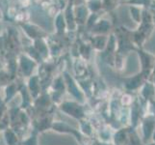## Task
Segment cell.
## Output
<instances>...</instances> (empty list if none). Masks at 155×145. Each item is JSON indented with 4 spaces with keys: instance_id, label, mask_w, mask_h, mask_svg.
Wrapping results in <instances>:
<instances>
[{
    "instance_id": "obj_1",
    "label": "cell",
    "mask_w": 155,
    "mask_h": 145,
    "mask_svg": "<svg viewBox=\"0 0 155 145\" xmlns=\"http://www.w3.org/2000/svg\"><path fill=\"white\" fill-rule=\"evenodd\" d=\"M61 111L75 119H82L84 117V109L81 105L74 102H63L59 106Z\"/></svg>"
},
{
    "instance_id": "obj_2",
    "label": "cell",
    "mask_w": 155,
    "mask_h": 145,
    "mask_svg": "<svg viewBox=\"0 0 155 145\" xmlns=\"http://www.w3.org/2000/svg\"><path fill=\"white\" fill-rule=\"evenodd\" d=\"M51 130H53L56 133H71L72 136H75V138L79 142H82V136H81V133H79V131L72 128L71 126H69L66 122H62V121L55 122L54 121L51 127Z\"/></svg>"
},
{
    "instance_id": "obj_3",
    "label": "cell",
    "mask_w": 155,
    "mask_h": 145,
    "mask_svg": "<svg viewBox=\"0 0 155 145\" xmlns=\"http://www.w3.org/2000/svg\"><path fill=\"white\" fill-rule=\"evenodd\" d=\"M19 85L20 84H17L15 82H10L9 84H7L6 86L4 87L3 100L6 105H8L11 101H13L15 97L17 96V94H18Z\"/></svg>"
},
{
    "instance_id": "obj_4",
    "label": "cell",
    "mask_w": 155,
    "mask_h": 145,
    "mask_svg": "<svg viewBox=\"0 0 155 145\" xmlns=\"http://www.w3.org/2000/svg\"><path fill=\"white\" fill-rule=\"evenodd\" d=\"M41 83L40 78L38 77H30L28 80L27 88L33 100L37 99L42 93L41 91Z\"/></svg>"
},
{
    "instance_id": "obj_5",
    "label": "cell",
    "mask_w": 155,
    "mask_h": 145,
    "mask_svg": "<svg viewBox=\"0 0 155 145\" xmlns=\"http://www.w3.org/2000/svg\"><path fill=\"white\" fill-rule=\"evenodd\" d=\"M4 140L6 142V145H20L21 137L18 135V133L14 131L12 128L9 127L6 130L3 131Z\"/></svg>"
},
{
    "instance_id": "obj_6",
    "label": "cell",
    "mask_w": 155,
    "mask_h": 145,
    "mask_svg": "<svg viewBox=\"0 0 155 145\" xmlns=\"http://www.w3.org/2000/svg\"><path fill=\"white\" fill-rule=\"evenodd\" d=\"M39 133L32 129L29 135H26L21 139L20 145H39Z\"/></svg>"
},
{
    "instance_id": "obj_7",
    "label": "cell",
    "mask_w": 155,
    "mask_h": 145,
    "mask_svg": "<svg viewBox=\"0 0 155 145\" xmlns=\"http://www.w3.org/2000/svg\"><path fill=\"white\" fill-rule=\"evenodd\" d=\"M34 66H35V63L32 60H30V59L26 57H21L20 67H21V71H22L24 77H32L31 74H32V71H33Z\"/></svg>"
},
{
    "instance_id": "obj_8",
    "label": "cell",
    "mask_w": 155,
    "mask_h": 145,
    "mask_svg": "<svg viewBox=\"0 0 155 145\" xmlns=\"http://www.w3.org/2000/svg\"><path fill=\"white\" fill-rule=\"evenodd\" d=\"M115 142H116L117 145H121V144L127 143V135H126V131L125 130L119 131L116 133Z\"/></svg>"
},
{
    "instance_id": "obj_9",
    "label": "cell",
    "mask_w": 155,
    "mask_h": 145,
    "mask_svg": "<svg viewBox=\"0 0 155 145\" xmlns=\"http://www.w3.org/2000/svg\"><path fill=\"white\" fill-rule=\"evenodd\" d=\"M154 129V121L147 119V121H145V124H143V133H145V136H149L152 133V131Z\"/></svg>"
},
{
    "instance_id": "obj_10",
    "label": "cell",
    "mask_w": 155,
    "mask_h": 145,
    "mask_svg": "<svg viewBox=\"0 0 155 145\" xmlns=\"http://www.w3.org/2000/svg\"><path fill=\"white\" fill-rule=\"evenodd\" d=\"M141 84V77H136L134 78H132L128 83H126V87L128 90H133L136 89L140 86Z\"/></svg>"
},
{
    "instance_id": "obj_11",
    "label": "cell",
    "mask_w": 155,
    "mask_h": 145,
    "mask_svg": "<svg viewBox=\"0 0 155 145\" xmlns=\"http://www.w3.org/2000/svg\"><path fill=\"white\" fill-rule=\"evenodd\" d=\"M57 26L59 29H62L64 27V22L62 21V17H59L58 18V21H57Z\"/></svg>"
},
{
    "instance_id": "obj_12",
    "label": "cell",
    "mask_w": 155,
    "mask_h": 145,
    "mask_svg": "<svg viewBox=\"0 0 155 145\" xmlns=\"http://www.w3.org/2000/svg\"><path fill=\"white\" fill-rule=\"evenodd\" d=\"M149 145H155V144H149Z\"/></svg>"
},
{
    "instance_id": "obj_13",
    "label": "cell",
    "mask_w": 155,
    "mask_h": 145,
    "mask_svg": "<svg viewBox=\"0 0 155 145\" xmlns=\"http://www.w3.org/2000/svg\"><path fill=\"white\" fill-rule=\"evenodd\" d=\"M0 90H1V87H0Z\"/></svg>"
}]
</instances>
